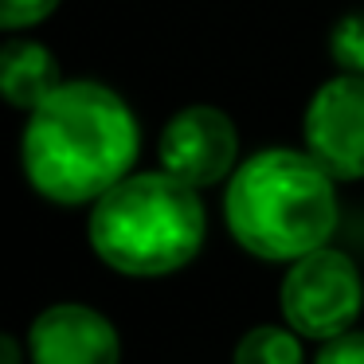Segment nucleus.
Instances as JSON below:
<instances>
[{
    "instance_id": "obj_9",
    "label": "nucleus",
    "mask_w": 364,
    "mask_h": 364,
    "mask_svg": "<svg viewBox=\"0 0 364 364\" xmlns=\"http://www.w3.org/2000/svg\"><path fill=\"white\" fill-rule=\"evenodd\" d=\"M231 364H301V341L290 325H255L239 337Z\"/></svg>"
},
{
    "instance_id": "obj_1",
    "label": "nucleus",
    "mask_w": 364,
    "mask_h": 364,
    "mask_svg": "<svg viewBox=\"0 0 364 364\" xmlns=\"http://www.w3.org/2000/svg\"><path fill=\"white\" fill-rule=\"evenodd\" d=\"M141 129L126 98L102 82H63L24 126V173L43 200L90 204L129 176Z\"/></svg>"
},
{
    "instance_id": "obj_13",
    "label": "nucleus",
    "mask_w": 364,
    "mask_h": 364,
    "mask_svg": "<svg viewBox=\"0 0 364 364\" xmlns=\"http://www.w3.org/2000/svg\"><path fill=\"white\" fill-rule=\"evenodd\" d=\"M0 364H24V348L12 333H0Z\"/></svg>"
},
{
    "instance_id": "obj_5",
    "label": "nucleus",
    "mask_w": 364,
    "mask_h": 364,
    "mask_svg": "<svg viewBox=\"0 0 364 364\" xmlns=\"http://www.w3.org/2000/svg\"><path fill=\"white\" fill-rule=\"evenodd\" d=\"M306 153L333 181L364 176V75H345L317 87L306 110Z\"/></svg>"
},
{
    "instance_id": "obj_10",
    "label": "nucleus",
    "mask_w": 364,
    "mask_h": 364,
    "mask_svg": "<svg viewBox=\"0 0 364 364\" xmlns=\"http://www.w3.org/2000/svg\"><path fill=\"white\" fill-rule=\"evenodd\" d=\"M329 55L345 75H364V12H348L329 36Z\"/></svg>"
},
{
    "instance_id": "obj_7",
    "label": "nucleus",
    "mask_w": 364,
    "mask_h": 364,
    "mask_svg": "<svg viewBox=\"0 0 364 364\" xmlns=\"http://www.w3.org/2000/svg\"><path fill=\"white\" fill-rule=\"evenodd\" d=\"M32 364H118L122 341L106 314L82 301L48 306L28 329Z\"/></svg>"
},
{
    "instance_id": "obj_4",
    "label": "nucleus",
    "mask_w": 364,
    "mask_h": 364,
    "mask_svg": "<svg viewBox=\"0 0 364 364\" xmlns=\"http://www.w3.org/2000/svg\"><path fill=\"white\" fill-rule=\"evenodd\" d=\"M282 317L298 337L333 341L356 325L364 309V278L345 251L317 247L290 262L278 290Z\"/></svg>"
},
{
    "instance_id": "obj_8",
    "label": "nucleus",
    "mask_w": 364,
    "mask_h": 364,
    "mask_svg": "<svg viewBox=\"0 0 364 364\" xmlns=\"http://www.w3.org/2000/svg\"><path fill=\"white\" fill-rule=\"evenodd\" d=\"M63 87L59 59L36 40L0 43V98L16 110H36L43 98Z\"/></svg>"
},
{
    "instance_id": "obj_12",
    "label": "nucleus",
    "mask_w": 364,
    "mask_h": 364,
    "mask_svg": "<svg viewBox=\"0 0 364 364\" xmlns=\"http://www.w3.org/2000/svg\"><path fill=\"white\" fill-rule=\"evenodd\" d=\"M314 364H364V333H341V337L325 341Z\"/></svg>"
},
{
    "instance_id": "obj_11",
    "label": "nucleus",
    "mask_w": 364,
    "mask_h": 364,
    "mask_svg": "<svg viewBox=\"0 0 364 364\" xmlns=\"http://www.w3.org/2000/svg\"><path fill=\"white\" fill-rule=\"evenodd\" d=\"M59 9V0H0V32H20Z\"/></svg>"
},
{
    "instance_id": "obj_3",
    "label": "nucleus",
    "mask_w": 364,
    "mask_h": 364,
    "mask_svg": "<svg viewBox=\"0 0 364 364\" xmlns=\"http://www.w3.org/2000/svg\"><path fill=\"white\" fill-rule=\"evenodd\" d=\"M204 204L168 173H137L95 200L87 239L110 270L161 278L188 267L204 247Z\"/></svg>"
},
{
    "instance_id": "obj_6",
    "label": "nucleus",
    "mask_w": 364,
    "mask_h": 364,
    "mask_svg": "<svg viewBox=\"0 0 364 364\" xmlns=\"http://www.w3.org/2000/svg\"><path fill=\"white\" fill-rule=\"evenodd\" d=\"M235 157H239L235 122L215 106H188L161 134V165H165V173L192 184V188L220 184L231 173Z\"/></svg>"
},
{
    "instance_id": "obj_2",
    "label": "nucleus",
    "mask_w": 364,
    "mask_h": 364,
    "mask_svg": "<svg viewBox=\"0 0 364 364\" xmlns=\"http://www.w3.org/2000/svg\"><path fill=\"white\" fill-rule=\"evenodd\" d=\"M223 215L243 251L267 262H294L337 231L333 176L309 153L267 149L235 168Z\"/></svg>"
}]
</instances>
